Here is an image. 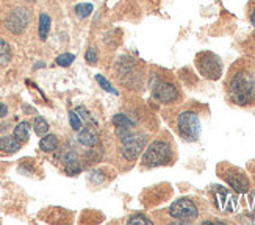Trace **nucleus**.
I'll return each instance as SVG.
<instances>
[{"label": "nucleus", "instance_id": "obj_1", "mask_svg": "<svg viewBox=\"0 0 255 225\" xmlns=\"http://www.w3.org/2000/svg\"><path fill=\"white\" fill-rule=\"evenodd\" d=\"M230 96L232 100L238 105H246L251 104L255 99V83L254 78L246 74L240 72L234 77V80L230 83Z\"/></svg>", "mask_w": 255, "mask_h": 225}, {"label": "nucleus", "instance_id": "obj_2", "mask_svg": "<svg viewBox=\"0 0 255 225\" xmlns=\"http://www.w3.org/2000/svg\"><path fill=\"white\" fill-rule=\"evenodd\" d=\"M171 160V147L163 141H155L152 142L146 153L142 156V163L147 167H155L166 164Z\"/></svg>", "mask_w": 255, "mask_h": 225}, {"label": "nucleus", "instance_id": "obj_3", "mask_svg": "<svg viewBox=\"0 0 255 225\" xmlns=\"http://www.w3.org/2000/svg\"><path fill=\"white\" fill-rule=\"evenodd\" d=\"M179 131L186 141H197L201 134V120L191 111H185L179 116Z\"/></svg>", "mask_w": 255, "mask_h": 225}, {"label": "nucleus", "instance_id": "obj_4", "mask_svg": "<svg viewBox=\"0 0 255 225\" xmlns=\"http://www.w3.org/2000/svg\"><path fill=\"white\" fill-rule=\"evenodd\" d=\"M197 67L201 74L210 80H218L221 77V72H223V66H221V61L218 56H215L213 53H202L199 55L197 58Z\"/></svg>", "mask_w": 255, "mask_h": 225}, {"label": "nucleus", "instance_id": "obj_5", "mask_svg": "<svg viewBox=\"0 0 255 225\" xmlns=\"http://www.w3.org/2000/svg\"><path fill=\"white\" fill-rule=\"evenodd\" d=\"M144 142H146V138L142 134H131V133H124L123 136V155L124 158L131 161L135 160L136 156L141 153V150L144 149Z\"/></svg>", "mask_w": 255, "mask_h": 225}, {"label": "nucleus", "instance_id": "obj_6", "mask_svg": "<svg viewBox=\"0 0 255 225\" xmlns=\"http://www.w3.org/2000/svg\"><path fill=\"white\" fill-rule=\"evenodd\" d=\"M169 215L179 221H193L197 218L199 211L197 207L188 199H179L175 200L169 208Z\"/></svg>", "mask_w": 255, "mask_h": 225}, {"label": "nucleus", "instance_id": "obj_7", "mask_svg": "<svg viewBox=\"0 0 255 225\" xmlns=\"http://www.w3.org/2000/svg\"><path fill=\"white\" fill-rule=\"evenodd\" d=\"M30 22V14L25 8H16L14 11H11V14L6 17L5 25L6 28L14 33V35H20L24 31Z\"/></svg>", "mask_w": 255, "mask_h": 225}, {"label": "nucleus", "instance_id": "obj_8", "mask_svg": "<svg viewBox=\"0 0 255 225\" xmlns=\"http://www.w3.org/2000/svg\"><path fill=\"white\" fill-rule=\"evenodd\" d=\"M152 88H153V96L163 104H171L177 99V96H179V94H177V89L172 85L164 83L161 80H158V82L155 80Z\"/></svg>", "mask_w": 255, "mask_h": 225}, {"label": "nucleus", "instance_id": "obj_9", "mask_svg": "<svg viewBox=\"0 0 255 225\" xmlns=\"http://www.w3.org/2000/svg\"><path fill=\"white\" fill-rule=\"evenodd\" d=\"M224 178L227 180V183L237 191V193H248V191H249L248 178L241 172H227L224 175Z\"/></svg>", "mask_w": 255, "mask_h": 225}, {"label": "nucleus", "instance_id": "obj_10", "mask_svg": "<svg viewBox=\"0 0 255 225\" xmlns=\"http://www.w3.org/2000/svg\"><path fill=\"white\" fill-rule=\"evenodd\" d=\"M20 149V142L14 136H3L0 138V150L5 153H14Z\"/></svg>", "mask_w": 255, "mask_h": 225}, {"label": "nucleus", "instance_id": "obj_11", "mask_svg": "<svg viewBox=\"0 0 255 225\" xmlns=\"http://www.w3.org/2000/svg\"><path fill=\"white\" fill-rule=\"evenodd\" d=\"M79 141L83 144V145H88V147H93V145H96L99 142V136H97V133L96 130L93 128H85L80 131L79 134Z\"/></svg>", "mask_w": 255, "mask_h": 225}, {"label": "nucleus", "instance_id": "obj_12", "mask_svg": "<svg viewBox=\"0 0 255 225\" xmlns=\"http://www.w3.org/2000/svg\"><path fill=\"white\" fill-rule=\"evenodd\" d=\"M57 145H58V139L55 134H46V136H44L39 142V147L44 152H53L55 149H57Z\"/></svg>", "mask_w": 255, "mask_h": 225}, {"label": "nucleus", "instance_id": "obj_13", "mask_svg": "<svg viewBox=\"0 0 255 225\" xmlns=\"http://www.w3.org/2000/svg\"><path fill=\"white\" fill-rule=\"evenodd\" d=\"M28 136H30V125H28L27 122H20L19 125H16V128H14V138L19 142L27 141Z\"/></svg>", "mask_w": 255, "mask_h": 225}, {"label": "nucleus", "instance_id": "obj_14", "mask_svg": "<svg viewBox=\"0 0 255 225\" xmlns=\"http://www.w3.org/2000/svg\"><path fill=\"white\" fill-rule=\"evenodd\" d=\"M49 30H50V17H49V14L42 13L39 16V38L46 39L49 35Z\"/></svg>", "mask_w": 255, "mask_h": 225}, {"label": "nucleus", "instance_id": "obj_15", "mask_svg": "<svg viewBox=\"0 0 255 225\" xmlns=\"http://www.w3.org/2000/svg\"><path fill=\"white\" fill-rule=\"evenodd\" d=\"M11 60V47L5 39L0 38V64H8Z\"/></svg>", "mask_w": 255, "mask_h": 225}, {"label": "nucleus", "instance_id": "obj_16", "mask_svg": "<svg viewBox=\"0 0 255 225\" xmlns=\"http://www.w3.org/2000/svg\"><path fill=\"white\" fill-rule=\"evenodd\" d=\"M33 130H35L36 134L39 136H44V134H47L49 131V123L44 117H36L35 122H33Z\"/></svg>", "mask_w": 255, "mask_h": 225}, {"label": "nucleus", "instance_id": "obj_17", "mask_svg": "<svg viewBox=\"0 0 255 225\" xmlns=\"http://www.w3.org/2000/svg\"><path fill=\"white\" fill-rule=\"evenodd\" d=\"M113 123L118 127V128H131L133 127V122L126 116V114H116L113 117Z\"/></svg>", "mask_w": 255, "mask_h": 225}, {"label": "nucleus", "instance_id": "obj_18", "mask_svg": "<svg viewBox=\"0 0 255 225\" xmlns=\"http://www.w3.org/2000/svg\"><path fill=\"white\" fill-rule=\"evenodd\" d=\"M75 13H77V16H79L80 19L88 17L93 13V5L91 3H80V5H77L75 6Z\"/></svg>", "mask_w": 255, "mask_h": 225}, {"label": "nucleus", "instance_id": "obj_19", "mask_svg": "<svg viewBox=\"0 0 255 225\" xmlns=\"http://www.w3.org/2000/svg\"><path fill=\"white\" fill-rule=\"evenodd\" d=\"M74 60H75L74 55H71V53H63V55H60L58 58H57V64L61 66V67H68V66H71V63Z\"/></svg>", "mask_w": 255, "mask_h": 225}, {"label": "nucleus", "instance_id": "obj_20", "mask_svg": "<svg viewBox=\"0 0 255 225\" xmlns=\"http://www.w3.org/2000/svg\"><path fill=\"white\" fill-rule=\"evenodd\" d=\"M96 80H97V83H99V85H101V86L105 89V91H110V93H113V94H118L116 89H115V88H112V85H110L102 75H96Z\"/></svg>", "mask_w": 255, "mask_h": 225}, {"label": "nucleus", "instance_id": "obj_21", "mask_svg": "<svg viewBox=\"0 0 255 225\" xmlns=\"http://www.w3.org/2000/svg\"><path fill=\"white\" fill-rule=\"evenodd\" d=\"M69 122H71V125H72L74 130H80L82 122H80V117L77 116V112H75V111H71V112H69Z\"/></svg>", "mask_w": 255, "mask_h": 225}, {"label": "nucleus", "instance_id": "obj_22", "mask_svg": "<svg viewBox=\"0 0 255 225\" xmlns=\"http://www.w3.org/2000/svg\"><path fill=\"white\" fill-rule=\"evenodd\" d=\"M128 224H144V225H150L152 224V221L150 219H147L146 216H142V215H135V216H131L130 219H128Z\"/></svg>", "mask_w": 255, "mask_h": 225}, {"label": "nucleus", "instance_id": "obj_23", "mask_svg": "<svg viewBox=\"0 0 255 225\" xmlns=\"http://www.w3.org/2000/svg\"><path fill=\"white\" fill-rule=\"evenodd\" d=\"M85 58H86V61L88 63H91V64H94L96 61H97V52H96V49H88L86 50V55H85Z\"/></svg>", "mask_w": 255, "mask_h": 225}, {"label": "nucleus", "instance_id": "obj_24", "mask_svg": "<svg viewBox=\"0 0 255 225\" xmlns=\"http://www.w3.org/2000/svg\"><path fill=\"white\" fill-rule=\"evenodd\" d=\"M6 112H8V108L3 105V104H0V117H3L6 116Z\"/></svg>", "mask_w": 255, "mask_h": 225}, {"label": "nucleus", "instance_id": "obj_25", "mask_svg": "<svg viewBox=\"0 0 255 225\" xmlns=\"http://www.w3.org/2000/svg\"><path fill=\"white\" fill-rule=\"evenodd\" d=\"M251 22H252V25L255 27V8L252 9V13H251Z\"/></svg>", "mask_w": 255, "mask_h": 225}, {"label": "nucleus", "instance_id": "obj_26", "mask_svg": "<svg viewBox=\"0 0 255 225\" xmlns=\"http://www.w3.org/2000/svg\"><path fill=\"white\" fill-rule=\"evenodd\" d=\"M28 2H35V0H28Z\"/></svg>", "mask_w": 255, "mask_h": 225}]
</instances>
